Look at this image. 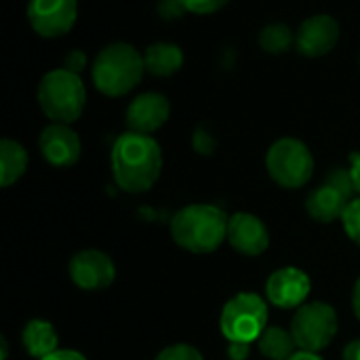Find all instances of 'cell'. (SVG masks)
<instances>
[{"label":"cell","mask_w":360,"mask_h":360,"mask_svg":"<svg viewBox=\"0 0 360 360\" xmlns=\"http://www.w3.org/2000/svg\"><path fill=\"white\" fill-rule=\"evenodd\" d=\"M114 184L127 194H143L162 173V150L152 135L127 131L116 137L110 152Z\"/></svg>","instance_id":"1"},{"label":"cell","mask_w":360,"mask_h":360,"mask_svg":"<svg viewBox=\"0 0 360 360\" xmlns=\"http://www.w3.org/2000/svg\"><path fill=\"white\" fill-rule=\"evenodd\" d=\"M228 221L224 209L207 202L181 207L171 219V238L177 247L205 255L213 253L228 240Z\"/></svg>","instance_id":"2"},{"label":"cell","mask_w":360,"mask_h":360,"mask_svg":"<svg viewBox=\"0 0 360 360\" xmlns=\"http://www.w3.org/2000/svg\"><path fill=\"white\" fill-rule=\"evenodd\" d=\"M146 74L143 53L129 42L105 44L91 63V80L105 97H124L141 84Z\"/></svg>","instance_id":"3"},{"label":"cell","mask_w":360,"mask_h":360,"mask_svg":"<svg viewBox=\"0 0 360 360\" xmlns=\"http://www.w3.org/2000/svg\"><path fill=\"white\" fill-rule=\"evenodd\" d=\"M36 99L42 114L51 122L72 124L86 108V86L82 78L65 68L46 72L36 89Z\"/></svg>","instance_id":"4"},{"label":"cell","mask_w":360,"mask_h":360,"mask_svg":"<svg viewBox=\"0 0 360 360\" xmlns=\"http://www.w3.org/2000/svg\"><path fill=\"white\" fill-rule=\"evenodd\" d=\"M266 171L276 186L300 190L314 175V156L302 139L281 137L266 152Z\"/></svg>","instance_id":"5"},{"label":"cell","mask_w":360,"mask_h":360,"mask_svg":"<svg viewBox=\"0 0 360 360\" xmlns=\"http://www.w3.org/2000/svg\"><path fill=\"white\" fill-rule=\"evenodd\" d=\"M268 327V302L257 293H236L230 297L219 316L221 335L228 342H257Z\"/></svg>","instance_id":"6"},{"label":"cell","mask_w":360,"mask_h":360,"mask_svg":"<svg viewBox=\"0 0 360 360\" xmlns=\"http://www.w3.org/2000/svg\"><path fill=\"white\" fill-rule=\"evenodd\" d=\"M340 331L338 312L331 304L325 302H312L304 304L295 310L291 319V333L297 344V350L304 352H316L321 354L325 348H329Z\"/></svg>","instance_id":"7"},{"label":"cell","mask_w":360,"mask_h":360,"mask_svg":"<svg viewBox=\"0 0 360 360\" xmlns=\"http://www.w3.org/2000/svg\"><path fill=\"white\" fill-rule=\"evenodd\" d=\"M354 181L348 169H333L325 181L306 196V211L319 224H333L342 219L346 207L354 198Z\"/></svg>","instance_id":"8"},{"label":"cell","mask_w":360,"mask_h":360,"mask_svg":"<svg viewBox=\"0 0 360 360\" xmlns=\"http://www.w3.org/2000/svg\"><path fill=\"white\" fill-rule=\"evenodd\" d=\"M25 15L40 38H61L78 19V0H30Z\"/></svg>","instance_id":"9"},{"label":"cell","mask_w":360,"mask_h":360,"mask_svg":"<svg viewBox=\"0 0 360 360\" xmlns=\"http://www.w3.org/2000/svg\"><path fill=\"white\" fill-rule=\"evenodd\" d=\"M340 36V21L329 13H316L300 23L295 32V51L310 59L325 57L338 46Z\"/></svg>","instance_id":"10"},{"label":"cell","mask_w":360,"mask_h":360,"mask_svg":"<svg viewBox=\"0 0 360 360\" xmlns=\"http://www.w3.org/2000/svg\"><path fill=\"white\" fill-rule=\"evenodd\" d=\"M68 274L78 289L101 291L114 283L116 266L108 253H103L99 249H84V251H78L70 259Z\"/></svg>","instance_id":"11"},{"label":"cell","mask_w":360,"mask_h":360,"mask_svg":"<svg viewBox=\"0 0 360 360\" xmlns=\"http://www.w3.org/2000/svg\"><path fill=\"white\" fill-rule=\"evenodd\" d=\"M310 291H312L310 276L295 266L281 268L272 272L270 278L266 281V300L281 310L302 308Z\"/></svg>","instance_id":"12"},{"label":"cell","mask_w":360,"mask_h":360,"mask_svg":"<svg viewBox=\"0 0 360 360\" xmlns=\"http://www.w3.org/2000/svg\"><path fill=\"white\" fill-rule=\"evenodd\" d=\"M38 150L51 167L68 169L80 160L82 143L80 135L70 124L51 122L42 129L38 137Z\"/></svg>","instance_id":"13"},{"label":"cell","mask_w":360,"mask_h":360,"mask_svg":"<svg viewBox=\"0 0 360 360\" xmlns=\"http://www.w3.org/2000/svg\"><path fill=\"white\" fill-rule=\"evenodd\" d=\"M169 118H171V101L167 95L158 91H148L131 99L124 114L127 129L143 135L156 133L167 124Z\"/></svg>","instance_id":"14"},{"label":"cell","mask_w":360,"mask_h":360,"mask_svg":"<svg viewBox=\"0 0 360 360\" xmlns=\"http://www.w3.org/2000/svg\"><path fill=\"white\" fill-rule=\"evenodd\" d=\"M230 247L247 257H259L270 247V232L266 224L253 213H234L228 221Z\"/></svg>","instance_id":"15"},{"label":"cell","mask_w":360,"mask_h":360,"mask_svg":"<svg viewBox=\"0 0 360 360\" xmlns=\"http://www.w3.org/2000/svg\"><path fill=\"white\" fill-rule=\"evenodd\" d=\"M184 51L175 42H152L143 51V63H146V74L156 76V78H169L177 74L184 65Z\"/></svg>","instance_id":"16"},{"label":"cell","mask_w":360,"mask_h":360,"mask_svg":"<svg viewBox=\"0 0 360 360\" xmlns=\"http://www.w3.org/2000/svg\"><path fill=\"white\" fill-rule=\"evenodd\" d=\"M21 344L32 359L40 360L59 350V335L53 323L34 319L21 331Z\"/></svg>","instance_id":"17"},{"label":"cell","mask_w":360,"mask_h":360,"mask_svg":"<svg viewBox=\"0 0 360 360\" xmlns=\"http://www.w3.org/2000/svg\"><path fill=\"white\" fill-rule=\"evenodd\" d=\"M27 150L19 141L4 137L0 141V186L11 188L17 184L27 171Z\"/></svg>","instance_id":"18"},{"label":"cell","mask_w":360,"mask_h":360,"mask_svg":"<svg viewBox=\"0 0 360 360\" xmlns=\"http://www.w3.org/2000/svg\"><path fill=\"white\" fill-rule=\"evenodd\" d=\"M257 348L262 356L268 360H289L297 352L291 329H283L276 325H268L264 329V333L257 338Z\"/></svg>","instance_id":"19"},{"label":"cell","mask_w":360,"mask_h":360,"mask_svg":"<svg viewBox=\"0 0 360 360\" xmlns=\"http://www.w3.org/2000/svg\"><path fill=\"white\" fill-rule=\"evenodd\" d=\"M257 42H259V49L264 53L283 55L295 46V32L287 23L274 21V23H268L259 30Z\"/></svg>","instance_id":"20"},{"label":"cell","mask_w":360,"mask_h":360,"mask_svg":"<svg viewBox=\"0 0 360 360\" xmlns=\"http://www.w3.org/2000/svg\"><path fill=\"white\" fill-rule=\"evenodd\" d=\"M342 224H344V230L350 236V240L360 247V196H354L350 200V205L346 207V211L342 215Z\"/></svg>","instance_id":"21"},{"label":"cell","mask_w":360,"mask_h":360,"mask_svg":"<svg viewBox=\"0 0 360 360\" xmlns=\"http://www.w3.org/2000/svg\"><path fill=\"white\" fill-rule=\"evenodd\" d=\"M192 148H194V152L200 154V156H213L215 150H217V137H215L205 124H200V127L194 129Z\"/></svg>","instance_id":"22"},{"label":"cell","mask_w":360,"mask_h":360,"mask_svg":"<svg viewBox=\"0 0 360 360\" xmlns=\"http://www.w3.org/2000/svg\"><path fill=\"white\" fill-rule=\"evenodd\" d=\"M154 360H205V356L192 344H173V346L160 350Z\"/></svg>","instance_id":"23"},{"label":"cell","mask_w":360,"mask_h":360,"mask_svg":"<svg viewBox=\"0 0 360 360\" xmlns=\"http://www.w3.org/2000/svg\"><path fill=\"white\" fill-rule=\"evenodd\" d=\"M179 2L192 15H213L221 11L230 0H179Z\"/></svg>","instance_id":"24"},{"label":"cell","mask_w":360,"mask_h":360,"mask_svg":"<svg viewBox=\"0 0 360 360\" xmlns=\"http://www.w3.org/2000/svg\"><path fill=\"white\" fill-rule=\"evenodd\" d=\"M188 11L184 8V4L179 0H158V15L165 21H175L181 19Z\"/></svg>","instance_id":"25"},{"label":"cell","mask_w":360,"mask_h":360,"mask_svg":"<svg viewBox=\"0 0 360 360\" xmlns=\"http://www.w3.org/2000/svg\"><path fill=\"white\" fill-rule=\"evenodd\" d=\"M86 65H89L86 53L80 51V49H72V51L63 57V68L70 70V72H74V74H78V76H80V72L86 70Z\"/></svg>","instance_id":"26"},{"label":"cell","mask_w":360,"mask_h":360,"mask_svg":"<svg viewBox=\"0 0 360 360\" xmlns=\"http://www.w3.org/2000/svg\"><path fill=\"white\" fill-rule=\"evenodd\" d=\"M251 342H228V359L230 360H247L251 356Z\"/></svg>","instance_id":"27"},{"label":"cell","mask_w":360,"mask_h":360,"mask_svg":"<svg viewBox=\"0 0 360 360\" xmlns=\"http://www.w3.org/2000/svg\"><path fill=\"white\" fill-rule=\"evenodd\" d=\"M40 360H89L82 352H78V350H57V352H53V354H49V356H44V359Z\"/></svg>","instance_id":"28"},{"label":"cell","mask_w":360,"mask_h":360,"mask_svg":"<svg viewBox=\"0 0 360 360\" xmlns=\"http://www.w3.org/2000/svg\"><path fill=\"white\" fill-rule=\"evenodd\" d=\"M348 171H350V177H352V181H354L356 194L360 196V152H354V154L350 156V167H348Z\"/></svg>","instance_id":"29"},{"label":"cell","mask_w":360,"mask_h":360,"mask_svg":"<svg viewBox=\"0 0 360 360\" xmlns=\"http://www.w3.org/2000/svg\"><path fill=\"white\" fill-rule=\"evenodd\" d=\"M342 360H360V340L350 342L344 352H342Z\"/></svg>","instance_id":"30"},{"label":"cell","mask_w":360,"mask_h":360,"mask_svg":"<svg viewBox=\"0 0 360 360\" xmlns=\"http://www.w3.org/2000/svg\"><path fill=\"white\" fill-rule=\"evenodd\" d=\"M352 310H354V316L360 321V276L352 289Z\"/></svg>","instance_id":"31"},{"label":"cell","mask_w":360,"mask_h":360,"mask_svg":"<svg viewBox=\"0 0 360 360\" xmlns=\"http://www.w3.org/2000/svg\"><path fill=\"white\" fill-rule=\"evenodd\" d=\"M289 360H325L321 354H316V352H304V350H297L293 356Z\"/></svg>","instance_id":"32"},{"label":"cell","mask_w":360,"mask_h":360,"mask_svg":"<svg viewBox=\"0 0 360 360\" xmlns=\"http://www.w3.org/2000/svg\"><path fill=\"white\" fill-rule=\"evenodd\" d=\"M0 348H2V356L0 360H8V342L4 338H0Z\"/></svg>","instance_id":"33"},{"label":"cell","mask_w":360,"mask_h":360,"mask_svg":"<svg viewBox=\"0 0 360 360\" xmlns=\"http://www.w3.org/2000/svg\"><path fill=\"white\" fill-rule=\"evenodd\" d=\"M359 63H360V57H359Z\"/></svg>","instance_id":"34"}]
</instances>
